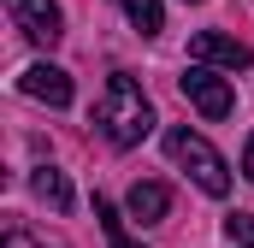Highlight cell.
<instances>
[{"instance_id": "6da1fadb", "label": "cell", "mask_w": 254, "mask_h": 248, "mask_svg": "<svg viewBox=\"0 0 254 248\" xmlns=\"http://www.w3.org/2000/svg\"><path fill=\"white\" fill-rule=\"evenodd\" d=\"M95 130H101L113 148H136V142L154 130V107H148V95H142V83H136L130 71H113V77H107V89H101V101H95Z\"/></svg>"}, {"instance_id": "3957f363", "label": "cell", "mask_w": 254, "mask_h": 248, "mask_svg": "<svg viewBox=\"0 0 254 248\" xmlns=\"http://www.w3.org/2000/svg\"><path fill=\"white\" fill-rule=\"evenodd\" d=\"M178 89H184V101H190L201 119H231V107H237V95H231V83L213 71V65L195 60L184 77H178Z\"/></svg>"}, {"instance_id": "9c48e42d", "label": "cell", "mask_w": 254, "mask_h": 248, "mask_svg": "<svg viewBox=\"0 0 254 248\" xmlns=\"http://www.w3.org/2000/svg\"><path fill=\"white\" fill-rule=\"evenodd\" d=\"M119 6H125V18L142 36H160V24H166V6H160V0H119Z\"/></svg>"}, {"instance_id": "52a82bcc", "label": "cell", "mask_w": 254, "mask_h": 248, "mask_svg": "<svg viewBox=\"0 0 254 248\" xmlns=\"http://www.w3.org/2000/svg\"><path fill=\"white\" fill-rule=\"evenodd\" d=\"M125 207H130V219H142V225H160V219L172 213V189L148 178V184H136V189H130V201H125Z\"/></svg>"}, {"instance_id": "5b68a950", "label": "cell", "mask_w": 254, "mask_h": 248, "mask_svg": "<svg viewBox=\"0 0 254 248\" xmlns=\"http://www.w3.org/2000/svg\"><path fill=\"white\" fill-rule=\"evenodd\" d=\"M190 60L213 65V71H249V65H254V54H249V42L225 36V30H201V36L190 42Z\"/></svg>"}, {"instance_id": "30bf717a", "label": "cell", "mask_w": 254, "mask_h": 248, "mask_svg": "<svg viewBox=\"0 0 254 248\" xmlns=\"http://www.w3.org/2000/svg\"><path fill=\"white\" fill-rule=\"evenodd\" d=\"M95 219H101V231H107V243H113V248H142V243H130V237H125V213H119L107 195H95Z\"/></svg>"}, {"instance_id": "7c38bea8", "label": "cell", "mask_w": 254, "mask_h": 248, "mask_svg": "<svg viewBox=\"0 0 254 248\" xmlns=\"http://www.w3.org/2000/svg\"><path fill=\"white\" fill-rule=\"evenodd\" d=\"M6 248H36V237L30 231H6Z\"/></svg>"}, {"instance_id": "8992f818", "label": "cell", "mask_w": 254, "mask_h": 248, "mask_svg": "<svg viewBox=\"0 0 254 248\" xmlns=\"http://www.w3.org/2000/svg\"><path fill=\"white\" fill-rule=\"evenodd\" d=\"M18 89H24L30 101H42V107H71V77H65L60 65H48V60L24 65V77H18Z\"/></svg>"}, {"instance_id": "7a4b0ae2", "label": "cell", "mask_w": 254, "mask_h": 248, "mask_svg": "<svg viewBox=\"0 0 254 248\" xmlns=\"http://www.w3.org/2000/svg\"><path fill=\"white\" fill-rule=\"evenodd\" d=\"M166 154H172V160L195 178V189H201V195H225V189H231V166H225V154H219L201 130L172 124V130H166Z\"/></svg>"}, {"instance_id": "5bb4252c", "label": "cell", "mask_w": 254, "mask_h": 248, "mask_svg": "<svg viewBox=\"0 0 254 248\" xmlns=\"http://www.w3.org/2000/svg\"><path fill=\"white\" fill-rule=\"evenodd\" d=\"M190 6H201V0H190Z\"/></svg>"}, {"instance_id": "8fae6325", "label": "cell", "mask_w": 254, "mask_h": 248, "mask_svg": "<svg viewBox=\"0 0 254 248\" xmlns=\"http://www.w3.org/2000/svg\"><path fill=\"white\" fill-rule=\"evenodd\" d=\"M225 237H231V248H254V213H231Z\"/></svg>"}, {"instance_id": "4fadbf2b", "label": "cell", "mask_w": 254, "mask_h": 248, "mask_svg": "<svg viewBox=\"0 0 254 248\" xmlns=\"http://www.w3.org/2000/svg\"><path fill=\"white\" fill-rule=\"evenodd\" d=\"M243 172L254 178V136H249V148H243Z\"/></svg>"}, {"instance_id": "ba28073f", "label": "cell", "mask_w": 254, "mask_h": 248, "mask_svg": "<svg viewBox=\"0 0 254 248\" xmlns=\"http://www.w3.org/2000/svg\"><path fill=\"white\" fill-rule=\"evenodd\" d=\"M30 189H36L54 213H71V184H65L60 166H36V172H30Z\"/></svg>"}, {"instance_id": "277c9868", "label": "cell", "mask_w": 254, "mask_h": 248, "mask_svg": "<svg viewBox=\"0 0 254 248\" xmlns=\"http://www.w3.org/2000/svg\"><path fill=\"white\" fill-rule=\"evenodd\" d=\"M6 12H12L18 36L36 42V48H54V42L65 36V12L54 6V0H6Z\"/></svg>"}]
</instances>
